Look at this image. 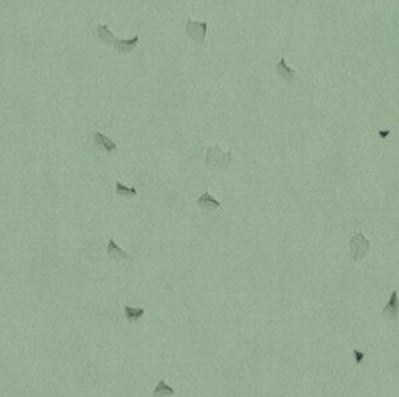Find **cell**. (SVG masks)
Segmentation results:
<instances>
[{"mask_svg": "<svg viewBox=\"0 0 399 397\" xmlns=\"http://www.w3.org/2000/svg\"><path fill=\"white\" fill-rule=\"evenodd\" d=\"M352 353H354V357H355L356 365H360V364L363 362L364 357H366V354H364L363 352L358 351V349H354V352H352Z\"/></svg>", "mask_w": 399, "mask_h": 397, "instance_id": "14", "label": "cell"}, {"mask_svg": "<svg viewBox=\"0 0 399 397\" xmlns=\"http://www.w3.org/2000/svg\"><path fill=\"white\" fill-rule=\"evenodd\" d=\"M175 395V389L172 388L171 385H168L164 380H160L155 389H153L152 396L153 397H170Z\"/></svg>", "mask_w": 399, "mask_h": 397, "instance_id": "11", "label": "cell"}, {"mask_svg": "<svg viewBox=\"0 0 399 397\" xmlns=\"http://www.w3.org/2000/svg\"><path fill=\"white\" fill-rule=\"evenodd\" d=\"M107 255L110 256V259L115 260V262H122V260H128L130 256H128L127 252H124L120 247H119L115 240L111 237L108 240V245H107Z\"/></svg>", "mask_w": 399, "mask_h": 397, "instance_id": "7", "label": "cell"}, {"mask_svg": "<svg viewBox=\"0 0 399 397\" xmlns=\"http://www.w3.org/2000/svg\"><path fill=\"white\" fill-rule=\"evenodd\" d=\"M349 247H350V252H351V258L354 262H359L362 259L366 256L368 253V249H370V241L364 237V235L362 232L356 233L351 237L350 243H349Z\"/></svg>", "mask_w": 399, "mask_h": 397, "instance_id": "2", "label": "cell"}, {"mask_svg": "<svg viewBox=\"0 0 399 397\" xmlns=\"http://www.w3.org/2000/svg\"><path fill=\"white\" fill-rule=\"evenodd\" d=\"M186 34H187V36L193 42L203 44L206 42L207 22H195V20L187 19V23H186Z\"/></svg>", "mask_w": 399, "mask_h": 397, "instance_id": "3", "label": "cell"}, {"mask_svg": "<svg viewBox=\"0 0 399 397\" xmlns=\"http://www.w3.org/2000/svg\"><path fill=\"white\" fill-rule=\"evenodd\" d=\"M399 313V300H398V292L397 291H393L391 292L390 300L387 301L386 307L382 309V316L387 320H391L394 321L397 320Z\"/></svg>", "mask_w": 399, "mask_h": 397, "instance_id": "4", "label": "cell"}, {"mask_svg": "<svg viewBox=\"0 0 399 397\" xmlns=\"http://www.w3.org/2000/svg\"><path fill=\"white\" fill-rule=\"evenodd\" d=\"M115 191H116L119 196L128 197V199L130 197H135L138 195V191H136L135 187H127V185H124L120 181L115 183Z\"/></svg>", "mask_w": 399, "mask_h": 397, "instance_id": "13", "label": "cell"}, {"mask_svg": "<svg viewBox=\"0 0 399 397\" xmlns=\"http://www.w3.org/2000/svg\"><path fill=\"white\" fill-rule=\"evenodd\" d=\"M94 141H95L99 147L105 149L107 153H110V155L118 152V145L115 144L110 137H107L105 135H103L101 132H95V133H94Z\"/></svg>", "mask_w": 399, "mask_h": 397, "instance_id": "6", "label": "cell"}, {"mask_svg": "<svg viewBox=\"0 0 399 397\" xmlns=\"http://www.w3.org/2000/svg\"><path fill=\"white\" fill-rule=\"evenodd\" d=\"M98 38L100 39L101 43H104L105 45H114L115 38L114 34L111 32L110 28L107 27V24H98Z\"/></svg>", "mask_w": 399, "mask_h": 397, "instance_id": "10", "label": "cell"}, {"mask_svg": "<svg viewBox=\"0 0 399 397\" xmlns=\"http://www.w3.org/2000/svg\"><path fill=\"white\" fill-rule=\"evenodd\" d=\"M231 162H233V153H231V151L224 152L219 144H214L207 148L204 164L208 168L226 170V168L231 166Z\"/></svg>", "mask_w": 399, "mask_h": 397, "instance_id": "1", "label": "cell"}, {"mask_svg": "<svg viewBox=\"0 0 399 397\" xmlns=\"http://www.w3.org/2000/svg\"><path fill=\"white\" fill-rule=\"evenodd\" d=\"M275 72L279 75L285 82H291V80L294 79L295 74H297V71H295L294 68H290V67L286 64L285 56H282L279 63L275 66Z\"/></svg>", "mask_w": 399, "mask_h": 397, "instance_id": "9", "label": "cell"}, {"mask_svg": "<svg viewBox=\"0 0 399 397\" xmlns=\"http://www.w3.org/2000/svg\"><path fill=\"white\" fill-rule=\"evenodd\" d=\"M124 316L130 323H136L145 316V309L143 308H134V307H124Z\"/></svg>", "mask_w": 399, "mask_h": 397, "instance_id": "12", "label": "cell"}, {"mask_svg": "<svg viewBox=\"0 0 399 397\" xmlns=\"http://www.w3.org/2000/svg\"><path fill=\"white\" fill-rule=\"evenodd\" d=\"M198 205L202 210H218L222 207V203L216 200L210 192H204L198 199Z\"/></svg>", "mask_w": 399, "mask_h": 397, "instance_id": "8", "label": "cell"}, {"mask_svg": "<svg viewBox=\"0 0 399 397\" xmlns=\"http://www.w3.org/2000/svg\"><path fill=\"white\" fill-rule=\"evenodd\" d=\"M139 43V35H135L131 39H115L114 49L119 53H128L136 48Z\"/></svg>", "mask_w": 399, "mask_h": 397, "instance_id": "5", "label": "cell"}]
</instances>
